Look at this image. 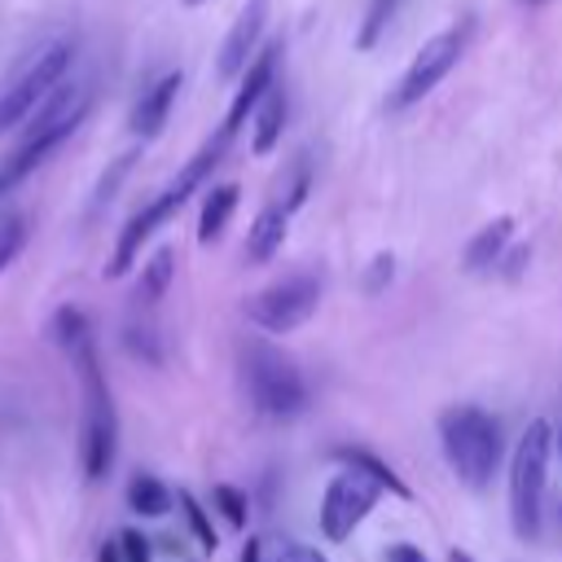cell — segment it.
Instances as JSON below:
<instances>
[{"mask_svg": "<svg viewBox=\"0 0 562 562\" xmlns=\"http://www.w3.org/2000/svg\"><path fill=\"white\" fill-rule=\"evenodd\" d=\"M83 114H88V83L83 79H61L53 88V97L31 114V123L22 127L18 145L4 154V162H0V198H9L40 162H48L75 136Z\"/></svg>", "mask_w": 562, "mask_h": 562, "instance_id": "obj_1", "label": "cell"}, {"mask_svg": "<svg viewBox=\"0 0 562 562\" xmlns=\"http://www.w3.org/2000/svg\"><path fill=\"white\" fill-rule=\"evenodd\" d=\"M75 360V373H79V391H83V413H79V465H83V479L101 483L114 465V452H119V413H114V395H110V382L101 373V360H97V342L88 338L83 347L70 351Z\"/></svg>", "mask_w": 562, "mask_h": 562, "instance_id": "obj_2", "label": "cell"}, {"mask_svg": "<svg viewBox=\"0 0 562 562\" xmlns=\"http://www.w3.org/2000/svg\"><path fill=\"white\" fill-rule=\"evenodd\" d=\"M439 448H443L448 470L465 487L483 492L501 465V452H505L501 422L479 404H452L439 413Z\"/></svg>", "mask_w": 562, "mask_h": 562, "instance_id": "obj_3", "label": "cell"}, {"mask_svg": "<svg viewBox=\"0 0 562 562\" xmlns=\"http://www.w3.org/2000/svg\"><path fill=\"white\" fill-rule=\"evenodd\" d=\"M224 145H228V140L215 132V136H211V140H206V145H202V149L180 167V176H176V180H171L154 202H145V206L123 224V233H119V241H114V255H110V263H105V277H123V272L132 268V259L140 255V246H145V241H149V237H154V233H158V228H162V224H167V220L189 202V193H193V189H202V180L215 171V162H220Z\"/></svg>", "mask_w": 562, "mask_h": 562, "instance_id": "obj_4", "label": "cell"}, {"mask_svg": "<svg viewBox=\"0 0 562 562\" xmlns=\"http://www.w3.org/2000/svg\"><path fill=\"white\" fill-rule=\"evenodd\" d=\"M241 386H246L250 408L263 417L285 422L307 408V382H303L299 364L268 338L241 342Z\"/></svg>", "mask_w": 562, "mask_h": 562, "instance_id": "obj_5", "label": "cell"}, {"mask_svg": "<svg viewBox=\"0 0 562 562\" xmlns=\"http://www.w3.org/2000/svg\"><path fill=\"white\" fill-rule=\"evenodd\" d=\"M549 452H553V426L536 417L509 457V522L522 540L540 536V505L549 483Z\"/></svg>", "mask_w": 562, "mask_h": 562, "instance_id": "obj_6", "label": "cell"}, {"mask_svg": "<svg viewBox=\"0 0 562 562\" xmlns=\"http://www.w3.org/2000/svg\"><path fill=\"white\" fill-rule=\"evenodd\" d=\"M70 66H75V40H53L44 44L26 66L22 75L0 92V136H9L13 127H26L31 114L53 97V88L61 79H70Z\"/></svg>", "mask_w": 562, "mask_h": 562, "instance_id": "obj_7", "label": "cell"}, {"mask_svg": "<svg viewBox=\"0 0 562 562\" xmlns=\"http://www.w3.org/2000/svg\"><path fill=\"white\" fill-rule=\"evenodd\" d=\"M316 307H321V281L312 272H290L246 299V316L263 334H294L316 316Z\"/></svg>", "mask_w": 562, "mask_h": 562, "instance_id": "obj_8", "label": "cell"}, {"mask_svg": "<svg viewBox=\"0 0 562 562\" xmlns=\"http://www.w3.org/2000/svg\"><path fill=\"white\" fill-rule=\"evenodd\" d=\"M465 35H470V26H448V31L430 35V40L413 53V61H408V70L400 75L395 92L386 97V110H408V105H417L422 97H430V92L448 79V70L461 61Z\"/></svg>", "mask_w": 562, "mask_h": 562, "instance_id": "obj_9", "label": "cell"}, {"mask_svg": "<svg viewBox=\"0 0 562 562\" xmlns=\"http://www.w3.org/2000/svg\"><path fill=\"white\" fill-rule=\"evenodd\" d=\"M382 492L386 487L378 479H369L364 470H356V465H347L342 474H334L329 487H325V496H321V536L334 540V544L347 540L369 518V509L378 505Z\"/></svg>", "mask_w": 562, "mask_h": 562, "instance_id": "obj_10", "label": "cell"}, {"mask_svg": "<svg viewBox=\"0 0 562 562\" xmlns=\"http://www.w3.org/2000/svg\"><path fill=\"white\" fill-rule=\"evenodd\" d=\"M263 26H268V0H246L241 13L233 18L224 44H220V57H215V75H220V79H237V75H246V66H250L255 53H259Z\"/></svg>", "mask_w": 562, "mask_h": 562, "instance_id": "obj_11", "label": "cell"}, {"mask_svg": "<svg viewBox=\"0 0 562 562\" xmlns=\"http://www.w3.org/2000/svg\"><path fill=\"white\" fill-rule=\"evenodd\" d=\"M277 53H281V44H268V48H259L255 61L246 66L241 88L233 92V105H228V114H224V123H220V136H224V140L237 136V127L259 110V101H263L268 88L277 83Z\"/></svg>", "mask_w": 562, "mask_h": 562, "instance_id": "obj_12", "label": "cell"}, {"mask_svg": "<svg viewBox=\"0 0 562 562\" xmlns=\"http://www.w3.org/2000/svg\"><path fill=\"white\" fill-rule=\"evenodd\" d=\"M176 97H180V70H167L162 79H154V83L136 97V105H132V132H136L140 140H154V136L167 127Z\"/></svg>", "mask_w": 562, "mask_h": 562, "instance_id": "obj_13", "label": "cell"}, {"mask_svg": "<svg viewBox=\"0 0 562 562\" xmlns=\"http://www.w3.org/2000/svg\"><path fill=\"white\" fill-rule=\"evenodd\" d=\"M285 233H290V211H281L277 202H268V206L250 220V228H246V259H250V263L277 259L281 246H285Z\"/></svg>", "mask_w": 562, "mask_h": 562, "instance_id": "obj_14", "label": "cell"}, {"mask_svg": "<svg viewBox=\"0 0 562 562\" xmlns=\"http://www.w3.org/2000/svg\"><path fill=\"white\" fill-rule=\"evenodd\" d=\"M509 237H514V215H496L492 224H483V228L465 241L461 268H465V272H487V268H496L501 255H505V246H509Z\"/></svg>", "mask_w": 562, "mask_h": 562, "instance_id": "obj_15", "label": "cell"}, {"mask_svg": "<svg viewBox=\"0 0 562 562\" xmlns=\"http://www.w3.org/2000/svg\"><path fill=\"white\" fill-rule=\"evenodd\" d=\"M285 114H290V101L281 92V83L268 88V97L259 101V110L250 114V149L263 158L281 145V132H285Z\"/></svg>", "mask_w": 562, "mask_h": 562, "instance_id": "obj_16", "label": "cell"}, {"mask_svg": "<svg viewBox=\"0 0 562 562\" xmlns=\"http://www.w3.org/2000/svg\"><path fill=\"white\" fill-rule=\"evenodd\" d=\"M237 198H241L237 184H211V189H206L202 215H198V241H202V246H211V241L224 237V228H228V220H233V211H237Z\"/></svg>", "mask_w": 562, "mask_h": 562, "instance_id": "obj_17", "label": "cell"}, {"mask_svg": "<svg viewBox=\"0 0 562 562\" xmlns=\"http://www.w3.org/2000/svg\"><path fill=\"white\" fill-rule=\"evenodd\" d=\"M171 277H176V250H171V246H158V250L149 255V263L140 268V281H136V303H140V307H154V303L167 294Z\"/></svg>", "mask_w": 562, "mask_h": 562, "instance_id": "obj_18", "label": "cell"}, {"mask_svg": "<svg viewBox=\"0 0 562 562\" xmlns=\"http://www.w3.org/2000/svg\"><path fill=\"white\" fill-rule=\"evenodd\" d=\"M272 189H277V206L294 215V211L307 202V193H312V162H307V154H294L290 167L277 176Z\"/></svg>", "mask_w": 562, "mask_h": 562, "instance_id": "obj_19", "label": "cell"}, {"mask_svg": "<svg viewBox=\"0 0 562 562\" xmlns=\"http://www.w3.org/2000/svg\"><path fill=\"white\" fill-rule=\"evenodd\" d=\"M127 505H132L140 518H162V514L171 509V492H167L162 479H154V474H136V479L127 483Z\"/></svg>", "mask_w": 562, "mask_h": 562, "instance_id": "obj_20", "label": "cell"}, {"mask_svg": "<svg viewBox=\"0 0 562 562\" xmlns=\"http://www.w3.org/2000/svg\"><path fill=\"white\" fill-rule=\"evenodd\" d=\"M136 158H140L136 149H123L119 158H110V167L101 171V180H97V189H92V202H88V220H97V215H101V211L114 202V193H119V184L127 180V171L136 167Z\"/></svg>", "mask_w": 562, "mask_h": 562, "instance_id": "obj_21", "label": "cell"}, {"mask_svg": "<svg viewBox=\"0 0 562 562\" xmlns=\"http://www.w3.org/2000/svg\"><path fill=\"white\" fill-rule=\"evenodd\" d=\"M334 461L364 470L369 479H378V483H382L386 492H395V496H408V483H404L386 461H378V457H373V452H364V448H334Z\"/></svg>", "mask_w": 562, "mask_h": 562, "instance_id": "obj_22", "label": "cell"}, {"mask_svg": "<svg viewBox=\"0 0 562 562\" xmlns=\"http://www.w3.org/2000/svg\"><path fill=\"white\" fill-rule=\"evenodd\" d=\"M26 237H31V220H26V211L4 206V211H0V272L22 255Z\"/></svg>", "mask_w": 562, "mask_h": 562, "instance_id": "obj_23", "label": "cell"}, {"mask_svg": "<svg viewBox=\"0 0 562 562\" xmlns=\"http://www.w3.org/2000/svg\"><path fill=\"white\" fill-rule=\"evenodd\" d=\"M48 329H53V338H57V347H61L66 356H70L75 347H83V342L92 338V325H88V316H83L79 307H57V312H53V325H48Z\"/></svg>", "mask_w": 562, "mask_h": 562, "instance_id": "obj_24", "label": "cell"}, {"mask_svg": "<svg viewBox=\"0 0 562 562\" xmlns=\"http://www.w3.org/2000/svg\"><path fill=\"white\" fill-rule=\"evenodd\" d=\"M400 4L404 0H369V9H364V22H360V31H356V48H373L382 35H386V26L395 22V13H400Z\"/></svg>", "mask_w": 562, "mask_h": 562, "instance_id": "obj_25", "label": "cell"}, {"mask_svg": "<svg viewBox=\"0 0 562 562\" xmlns=\"http://www.w3.org/2000/svg\"><path fill=\"white\" fill-rule=\"evenodd\" d=\"M211 501H215V509L224 514L228 527H246L250 505H246V492H241V487H233V483H215V487H211Z\"/></svg>", "mask_w": 562, "mask_h": 562, "instance_id": "obj_26", "label": "cell"}, {"mask_svg": "<svg viewBox=\"0 0 562 562\" xmlns=\"http://www.w3.org/2000/svg\"><path fill=\"white\" fill-rule=\"evenodd\" d=\"M123 347L132 351V356H140L145 364H158L162 360V347H158V334H154V325H127L123 329Z\"/></svg>", "mask_w": 562, "mask_h": 562, "instance_id": "obj_27", "label": "cell"}, {"mask_svg": "<svg viewBox=\"0 0 562 562\" xmlns=\"http://www.w3.org/2000/svg\"><path fill=\"white\" fill-rule=\"evenodd\" d=\"M180 501V509H184V518H189V527H193V536H198V544L206 549V553H215L220 549V540H215V527H211V518H206V509L193 501V492H180L176 496Z\"/></svg>", "mask_w": 562, "mask_h": 562, "instance_id": "obj_28", "label": "cell"}, {"mask_svg": "<svg viewBox=\"0 0 562 562\" xmlns=\"http://www.w3.org/2000/svg\"><path fill=\"white\" fill-rule=\"evenodd\" d=\"M395 277V255H373L369 272H364V294H382Z\"/></svg>", "mask_w": 562, "mask_h": 562, "instance_id": "obj_29", "label": "cell"}, {"mask_svg": "<svg viewBox=\"0 0 562 562\" xmlns=\"http://www.w3.org/2000/svg\"><path fill=\"white\" fill-rule=\"evenodd\" d=\"M114 540H119L123 562H149V558H154V549H149V540H145L140 531H119Z\"/></svg>", "mask_w": 562, "mask_h": 562, "instance_id": "obj_30", "label": "cell"}, {"mask_svg": "<svg viewBox=\"0 0 562 562\" xmlns=\"http://www.w3.org/2000/svg\"><path fill=\"white\" fill-rule=\"evenodd\" d=\"M501 263H505V277H509V281H518V277H522V268L531 263V246H514L509 255H501Z\"/></svg>", "mask_w": 562, "mask_h": 562, "instance_id": "obj_31", "label": "cell"}, {"mask_svg": "<svg viewBox=\"0 0 562 562\" xmlns=\"http://www.w3.org/2000/svg\"><path fill=\"white\" fill-rule=\"evenodd\" d=\"M386 562H426V553L408 540H395V544H386Z\"/></svg>", "mask_w": 562, "mask_h": 562, "instance_id": "obj_32", "label": "cell"}, {"mask_svg": "<svg viewBox=\"0 0 562 562\" xmlns=\"http://www.w3.org/2000/svg\"><path fill=\"white\" fill-rule=\"evenodd\" d=\"M285 562H329V558H325L321 549H312V544H299V540H294V544H290V558H285Z\"/></svg>", "mask_w": 562, "mask_h": 562, "instance_id": "obj_33", "label": "cell"}, {"mask_svg": "<svg viewBox=\"0 0 562 562\" xmlns=\"http://www.w3.org/2000/svg\"><path fill=\"white\" fill-rule=\"evenodd\" d=\"M241 562H263V540H246V549H241Z\"/></svg>", "mask_w": 562, "mask_h": 562, "instance_id": "obj_34", "label": "cell"}, {"mask_svg": "<svg viewBox=\"0 0 562 562\" xmlns=\"http://www.w3.org/2000/svg\"><path fill=\"white\" fill-rule=\"evenodd\" d=\"M97 562H123V553H119V540H105V544H101V553H97Z\"/></svg>", "mask_w": 562, "mask_h": 562, "instance_id": "obj_35", "label": "cell"}, {"mask_svg": "<svg viewBox=\"0 0 562 562\" xmlns=\"http://www.w3.org/2000/svg\"><path fill=\"white\" fill-rule=\"evenodd\" d=\"M448 562H474V558H470V553H461V549H452V553H448Z\"/></svg>", "mask_w": 562, "mask_h": 562, "instance_id": "obj_36", "label": "cell"}, {"mask_svg": "<svg viewBox=\"0 0 562 562\" xmlns=\"http://www.w3.org/2000/svg\"><path fill=\"white\" fill-rule=\"evenodd\" d=\"M553 448H558V452H562V430H558V439H553Z\"/></svg>", "mask_w": 562, "mask_h": 562, "instance_id": "obj_37", "label": "cell"}, {"mask_svg": "<svg viewBox=\"0 0 562 562\" xmlns=\"http://www.w3.org/2000/svg\"><path fill=\"white\" fill-rule=\"evenodd\" d=\"M522 4H544V0H522Z\"/></svg>", "mask_w": 562, "mask_h": 562, "instance_id": "obj_38", "label": "cell"}, {"mask_svg": "<svg viewBox=\"0 0 562 562\" xmlns=\"http://www.w3.org/2000/svg\"><path fill=\"white\" fill-rule=\"evenodd\" d=\"M184 4H202V0H184Z\"/></svg>", "mask_w": 562, "mask_h": 562, "instance_id": "obj_39", "label": "cell"}]
</instances>
